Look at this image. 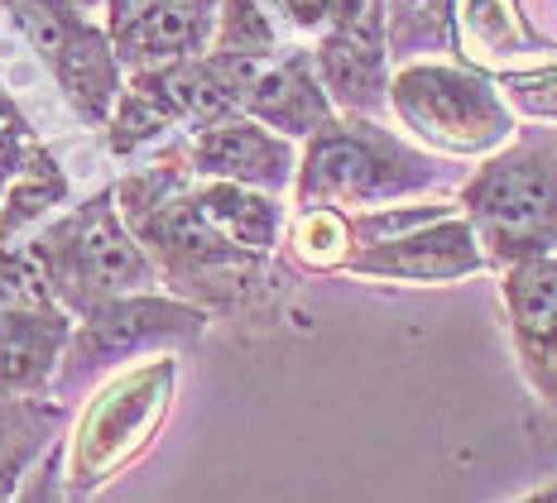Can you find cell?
I'll use <instances>...</instances> for the list:
<instances>
[{"label": "cell", "instance_id": "obj_1", "mask_svg": "<svg viewBox=\"0 0 557 503\" xmlns=\"http://www.w3.org/2000/svg\"><path fill=\"white\" fill-rule=\"evenodd\" d=\"M437 183V163L389 139L380 125L327 121L308 135L294 192L304 206H380Z\"/></svg>", "mask_w": 557, "mask_h": 503}, {"label": "cell", "instance_id": "obj_2", "mask_svg": "<svg viewBox=\"0 0 557 503\" xmlns=\"http://www.w3.org/2000/svg\"><path fill=\"white\" fill-rule=\"evenodd\" d=\"M467 216L491 260L557 250V144L524 139L467 183Z\"/></svg>", "mask_w": 557, "mask_h": 503}, {"label": "cell", "instance_id": "obj_3", "mask_svg": "<svg viewBox=\"0 0 557 503\" xmlns=\"http://www.w3.org/2000/svg\"><path fill=\"white\" fill-rule=\"evenodd\" d=\"M34 250H39L44 268H49L53 298L73 302V307H83V312L154 284V268L139 254V244L125 236L111 197H97L83 212L58 221Z\"/></svg>", "mask_w": 557, "mask_h": 503}, {"label": "cell", "instance_id": "obj_4", "mask_svg": "<svg viewBox=\"0 0 557 503\" xmlns=\"http://www.w3.org/2000/svg\"><path fill=\"white\" fill-rule=\"evenodd\" d=\"M389 101L409 130L451 154H485L515 130L505 101L481 77L457 67H404L389 87Z\"/></svg>", "mask_w": 557, "mask_h": 503}, {"label": "cell", "instance_id": "obj_5", "mask_svg": "<svg viewBox=\"0 0 557 503\" xmlns=\"http://www.w3.org/2000/svg\"><path fill=\"white\" fill-rule=\"evenodd\" d=\"M15 25L53 67L87 121H107L115 91H121V53L97 25H87L67 0H5Z\"/></svg>", "mask_w": 557, "mask_h": 503}, {"label": "cell", "instance_id": "obj_6", "mask_svg": "<svg viewBox=\"0 0 557 503\" xmlns=\"http://www.w3.org/2000/svg\"><path fill=\"white\" fill-rule=\"evenodd\" d=\"M346 268L361 278H389V284H457L485 268V250L471 216H437L418 221L399 236L370 240L356 250Z\"/></svg>", "mask_w": 557, "mask_h": 503}, {"label": "cell", "instance_id": "obj_7", "mask_svg": "<svg viewBox=\"0 0 557 503\" xmlns=\"http://www.w3.org/2000/svg\"><path fill=\"white\" fill-rule=\"evenodd\" d=\"M169 389H173V365L164 360V365L139 369L115 383L111 393H101V403L77 427V455H73L77 479L87 470V485H91V479H107L115 465L131 461L149 441V427L164 417Z\"/></svg>", "mask_w": 557, "mask_h": 503}, {"label": "cell", "instance_id": "obj_8", "mask_svg": "<svg viewBox=\"0 0 557 503\" xmlns=\"http://www.w3.org/2000/svg\"><path fill=\"white\" fill-rule=\"evenodd\" d=\"M505 312L529 389L557 407V254L505 264Z\"/></svg>", "mask_w": 557, "mask_h": 503}, {"label": "cell", "instance_id": "obj_9", "mask_svg": "<svg viewBox=\"0 0 557 503\" xmlns=\"http://www.w3.org/2000/svg\"><path fill=\"white\" fill-rule=\"evenodd\" d=\"M202 312L178 307V302H159V298H111L101 307H91V317L77 336V369H101L115 365L121 355H135V350L149 345H183L202 336Z\"/></svg>", "mask_w": 557, "mask_h": 503}, {"label": "cell", "instance_id": "obj_10", "mask_svg": "<svg viewBox=\"0 0 557 503\" xmlns=\"http://www.w3.org/2000/svg\"><path fill=\"white\" fill-rule=\"evenodd\" d=\"M193 168L202 173V178H226V183L264 187V192H284V187L298 178V154L284 130L274 135V125L226 115V121L197 130Z\"/></svg>", "mask_w": 557, "mask_h": 503}, {"label": "cell", "instance_id": "obj_11", "mask_svg": "<svg viewBox=\"0 0 557 503\" xmlns=\"http://www.w3.org/2000/svg\"><path fill=\"white\" fill-rule=\"evenodd\" d=\"M240 106H246L255 121L274 125L284 135H312L332 121L327 91L312 77L308 58H264L255 73L240 81Z\"/></svg>", "mask_w": 557, "mask_h": 503}, {"label": "cell", "instance_id": "obj_12", "mask_svg": "<svg viewBox=\"0 0 557 503\" xmlns=\"http://www.w3.org/2000/svg\"><path fill=\"white\" fill-rule=\"evenodd\" d=\"M212 29H216L212 0H169V5H149L139 15L121 20V25H111L115 53L131 67H159L202 53Z\"/></svg>", "mask_w": 557, "mask_h": 503}, {"label": "cell", "instance_id": "obj_13", "mask_svg": "<svg viewBox=\"0 0 557 503\" xmlns=\"http://www.w3.org/2000/svg\"><path fill=\"white\" fill-rule=\"evenodd\" d=\"M318 77L346 111H375L385 101V53H380L370 5L366 15L356 10V15L332 25V34L318 49Z\"/></svg>", "mask_w": 557, "mask_h": 503}, {"label": "cell", "instance_id": "obj_14", "mask_svg": "<svg viewBox=\"0 0 557 503\" xmlns=\"http://www.w3.org/2000/svg\"><path fill=\"white\" fill-rule=\"evenodd\" d=\"M67 341L63 312H25L0 307V393H20L49 374Z\"/></svg>", "mask_w": 557, "mask_h": 503}, {"label": "cell", "instance_id": "obj_15", "mask_svg": "<svg viewBox=\"0 0 557 503\" xmlns=\"http://www.w3.org/2000/svg\"><path fill=\"white\" fill-rule=\"evenodd\" d=\"M193 206L202 212V221L231 244V250H250V254L274 250L278 206H274V197H264V187L212 178V187H202Z\"/></svg>", "mask_w": 557, "mask_h": 503}, {"label": "cell", "instance_id": "obj_16", "mask_svg": "<svg viewBox=\"0 0 557 503\" xmlns=\"http://www.w3.org/2000/svg\"><path fill=\"white\" fill-rule=\"evenodd\" d=\"M63 197H67L63 168H58L44 149H34V159L5 183V197H0V244H10L20 230L44 221Z\"/></svg>", "mask_w": 557, "mask_h": 503}, {"label": "cell", "instance_id": "obj_17", "mask_svg": "<svg viewBox=\"0 0 557 503\" xmlns=\"http://www.w3.org/2000/svg\"><path fill=\"white\" fill-rule=\"evenodd\" d=\"M351 236L356 226L336 206H304L294 226V254L308 268H336L351 260Z\"/></svg>", "mask_w": 557, "mask_h": 503}, {"label": "cell", "instance_id": "obj_18", "mask_svg": "<svg viewBox=\"0 0 557 503\" xmlns=\"http://www.w3.org/2000/svg\"><path fill=\"white\" fill-rule=\"evenodd\" d=\"M34 135H29V121L20 115V106L5 97V87H0V183H10L20 168L34 159Z\"/></svg>", "mask_w": 557, "mask_h": 503}, {"label": "cell", "instance_id": "obj_19", "mask_svg": "<svg viewBox=\"0 0 557 503\" xmlns=\"http://www.w3.org/2000/svg\"><path fill=\"white\" fill-rule=\"evenodd\" d=\"M278 5H284L298 25H336V20L356 15L361 0H278Z\"/></svg>", "mask_w": 557, "mask_h": 503}, {"label": "cell", "instance_id": "obj_20", "mask_svg": "<svg viewBox=\"0 0 557 503\" xmlns=\"http://www.w3.org/2000/svg\"><path fill=\"white\" fill-rule=\"evenodd\" d=\"M15 437H39V427H29V407L20 398L5 403V393H0V455L15 451Z\"/></svg>", "mask_w": 557, "mask_h": 503}, {"label": "cell", "instance_id": "obj_21", "mask_svg": "<svg viewBox=\"0 0 557 503\" xmlns=\"http://www.w3.org/2000/svg\"><path fill=\"white\" fill-rule=\"evenodd\" d=\"M149 5H169V0H111V25H121V20L139 15V10H149Z\"/></svg>", "mask_w": 557, "mask_h": 503}]
</instances>
